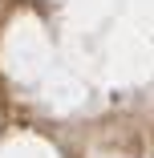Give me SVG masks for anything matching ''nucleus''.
<instances>
[]
</instances>
